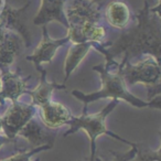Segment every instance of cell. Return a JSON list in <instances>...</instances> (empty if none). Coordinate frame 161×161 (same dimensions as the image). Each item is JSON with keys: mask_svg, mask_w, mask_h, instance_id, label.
Wrapping results in <instances>:
<instances>
[{"mask_svg": "<svg viewBox=\"0 0 161 161\" xmlns=\"http://www.w3.org/2000/svg\"><path fill=\"white\" fill-rule=\"evenodd\" d=\"M10 143H14V145H18L19 143V139L17 138V140H11L8 137H6V135L3 134V125H1V116H0V150L3 149V146L6 145H10Z\"/></svg>", "mask_w": 161, "mask_h": 161, "instance_id": "20", "label": "cell"}, {"mask_svg": "<svg viewBox=\"0 0 161 161\" xmlns=\"http://www.w3.org/2000/svg\"><path fill=\"white\" fill-rule=\"evenodd\" d=\"M3 0H0V11L3 9Z\"/></svg>", "mask_w": 161, "mask_h": 161, "instance_id": "22", "label": "cell"}, {"mask_svg": "<svg viewBox=\"0 0 161 161\" xmlns=\"http://www.w3.org/2000/svg\"><path fill=\"white\" fill-rule=\"evenodd\" d=\"M39 112V108L30 102L18 101L11 102L8 105L5 114L1 116V125L6 137L11 140H17L20 130L34 118Z\"/></svg>", "mask_w": 161, "mask_h": 161, "instance_id": "5", "label": "cell"}, {"mask_svg": "<svg viewBox=\"0 0 161 161\" xmlns=\"http://www.w3.org/2000/svg\"><path fill=\"white\" fill-rule=\"evenodd\" d=\"M23 41L17 33L7 31L0 42V72L10 69L22 52Z\"/></svg>", "mask_w": 161, "mask_h": 161, "instance_id": "12", "label": "cell"}, {"mask_svg": "<svg viewBox=\"0 0 161 161\" xmlns=\"http://www.w3.org/2000/svg\"><path fill=\"white\" fill-rule=\"evenodd\" d=\"M93 42H84V43H72L69 47L66 58L64 62V73L65 78L64 82H66L69 78L71 74L76 69V67L80 64V62L85 58L91 49L93 47Z\"/></svg>", "mask_w": 161, "mask_h": 161, "instance_id": "17", "label": "cell"}, {"mask_svg": "<svg viewBox=\"0 0 161 161\" xmlns=\"http://www.w3.org/2000/svg\"><path fill=\"white\" fill-rule=\"evenodd\" d=\"M94 71L99 74L102 80V88L98 92L92 94H84L80 91H73L72 95L84 103V106H87L90 103L101 98H112L118 101H125L130 105L138 108L154 107L160 109V96H157L152 101L143 102L137 98L136 96L128 92L127 85L123 80V76L119 71V63L114 61V58H106L105 64L95 65Z\"/></svg>", "mask_w": 161, "mask_h": 161, "instance_id": "2", "label": "cell"}, {"mask_svg": "<svg viewBox=\"0 0 161 161\" xmlns=\"http://www.w3.org/2000/svg\"><path fill=\"white\" fill-rule=\"evenodd\" d=\"M39 115L43 125L49 129H60L62 126L67 125L73 116L64 104L52 99L39 107Z\"/></svg>", "mask_w": 161, "mask_h": 161, "instance_id": "11", "label": "cell"}, {"mask_svg": "<svg viewBox=\"0 0 161 161\" xmlns=\"http://www.w3.org/2000/svg\"><path fill=\"white\" fill-rule=\"evenodd\" d=\"M119 71L127 86L143 84L148 88V101L160 96L161 71L160 60L153 55L146 54L137 58L135 63H119Z\"/></svg>", "mask_w": 161, "mask_h": 161, "instance_id": "3", "label": "cell"}, {"mask_svg": "<svg viewBox=\"0 0 161 161\" xmlns=\"http://www.w3.org/2000/svg\"><path fill=\"white\" fill-rule=\"evenodd\" d=\"M137 148H138V143L136 146H132L131 149L127 152H124V153H119V152L112 151L113 159L110 161H130L131 159H134L137 156ZM78 161H105L101 158V157H96L94 158H84L80 159Z\"/></svg>", "mask_w": 161, "mask_h": 161, "instance_id": "19", "label": "cell"}, {"mask_svg": "<svg viewBox=\"0 0 161 161\" xmlns=\"http://www.w3.org/2000/svg\"><path fill=\"white\" fill-rule=\"evenodd\" d=\"M118 99H112L109 104L107 106H105L103 110H101L99 113H95V114H87V106H84L83 114L80 117L72 116L71 120L69 121L67 125L69 126V129L64 134V137H67L72 134L83 130L87 134L88 138L91 141V157L90 158H94L96 154V147H95V141L96 138L101 135H107L109 137H113L114 139L120 140L125 143H128L132 147L136 146L137 143L131 142L129 140L121 138L120 136L116 135L115 132L110 131L107 127H106V118L107 116L115 109L117 105L119 104Z\"/></svg>", "mask_w": 161, "mask_h": 161, "instance_id": "4", "label": "cell"}, {"mask_svg": "<svg viewBox=\"0 0 161 161\" xmlns=\"http://www.w3.org/2000/svg\"><path fill=\"white\" fill-rule=\"evenodd\" d=\"M0 76L3 80V87L0 91V105H6L7 101L10 103L18 101L29 91V82L32 75L23 76L19 67L0 72Z\"/></svg>", "mask_w": 161, "mask_h": 161, "instance_id": "8", "label": "cell"}, {"mask_svg": "<svg viewBox=\"0 0 161 161\" xmlns=\"http://www.w3.org/2000/svg\"><path fill=\"white\" fill-rule=\"evenodd\" d=\"M160 1L150 7L143 0V8L136 14L137 25L124 29L116 41L108 43H94L93 49L101 52L105 58H114L124 54L121 64L150 54L160 60L161 52V18L159 14Z\"/></svg>", "mask_w": 161, "mask_h": 161, "instance_id": "1", "label": "cell"}, {"mask_svg": "<svg viewBox=\"0 0 161 161\" xmlns=\"http://www.w3.org/2000/svg\"><path fill=\"white\" fill-rule=\"evenodd\" d=\"M65 1L66 0H41L40 10L33 19V23L36 25H45L51 21H58L67 28L64 16Z\"/></svg>", "mask_w": 161, "mask_h": 161, "instance_id": "14", "label": "cell"}, {"mask_svg": "<svg viewBox=\"0 0 161 161\" xmlns=\"http://www.w3.org/2000/svg\"><path fill=\"white\" fill-rule=\"evenodd\" d=\"M103 18L113 28L126 29L131 19L130 8L123 0H109L104 7Z\"/></svg>", "mask_w": 161, "mask_h": 161, "instance_id": "13", "label": "cell"}, {"mask_svg": "<svg viewBox=\"0 0 161 161\" xmlns=\"http://www.w3.org/2000/svg\"><path fill=\"white\" fill-rule=\"evenodd\" d=\"M71 43H102L106 36V28L102 23H87L76 29L67 30Z\"/></svg>", "mask_w": 161, "mask_h": 161, "instance_id": "15", "label": "cell"}, {"mask_svg": "<svg viewBox=\"0 0 161 161\" xmlns=\"http://www.w3.org/2000/svg\"><path fill=\"white\" fill-rule=\"evenodd\" d=\"M53 147L49 145H42L40 147L33 148V149H22V150H17L16 153H12L10 157L5 159H0V161H31V157H33L36 153H39L44 150L52 149ZM40 159H36L34 161H39Z\"/></svg>", "mask_w": 161, "mask_h": 161, "instance_id": "18", "label": "cell"}, {"mask_svg": "<svg viewBox=\"0 0 161 161\" xmlns=\"http://www.w3.org/2000/svg\"><path fill=\"white\" fill-rule=\"evenodd\" d=\"M31 1H28L20 8H14L9 5L3 7L0 11V23L6 31L17 33L23 41L25 49L32 45V34L28 25V10Z\"/></svg>", "mask_w": 161, "mask_h": 161, "instance_id": "7", "label": "cell"}, {"mask_svg": "<svg viewBox=\"0 0 161 161\" xmlns=\"http://www.w3.org/2000/svg\"><path fill=\"white\" fill-rule=\"evenodd\" d=\"M42 32L43 36L41 42L36 47L33 53L25 58L27 61L33 63L36 69L42 66L43 63H51L54 56H55L58 50L69 42V39L67 36L65 38L56 39V40L55 39H51L49 33H47V25H42Z\"/></svg>", "mask_w": 161, "mask_h": 161, "instance_id": "9", "label": "cell"}, {"mask_svg": "<svg viewBox=\"0 0 161 161\" xmlns=\"http://www.w3.org/2000/svg\"><path fill=\"white\" fill-rule=\"evenodd\" d=\"M103 9L91 0H66L64 5L66 29H76L87 23H101Z\"/></svg>", "mask_w": 161, "mask_h": 161, "instance_id": "6", "label": "cell"}, {"mask_svg": "<svg viewBox=\"0 0 161 161\" xmlns=\"http://www.w3.org/2000/svg\"><path fill=\"white\" fill-rule=\"evenodd\" d=\"M1 87H3V80H1V76H0V91H1Z\"/></svg>", "mask_w": 161, "mask_h": 161, "instance_id": "23", "label": "cell"}, {"mask_svg": "<svg viewBox=\"0 0 161 161\" xmlns=\"http://www.w3.org/2000/svg\"><path fill=\"white\" fill-rule=\"evenodd\" d=\"M91 1H93V3H95L96 5H98L99 7L104 8L105 7V5L109 1V0H91Z\"/></svg>", "mask_w": 161, "mask_h": 161, "instance_id": "21", "label": "cell"}, {"mask_svg": "<svg viewBox=\"0 0 161 161\" xmlns=\"http://www.w3.org/2000/svg\"><path fill=\"white\" fill-rule=\"evenodd\" d=\"M58 134V129L54 130H47V128L41 127L38 121L32 118L18 134L17 138L25 139L29 145V149L40 147L42 145H49L51 147L54 146V141Z\"/></svg>", "mask_w": 161, "mask_h": 161, "instance_id": "10", "label": "cell"}, {"mask_svg": "<svg viewBox=\"0 0 161 161\" xmlns=\"http://www.w3.org/2000/svg\"><path fill=\"white\" fill-rule=\"evenodd\" d=\"M39 72L41 73V80L40 83L36 87H34L32 91H28L27 94L31 97V103L36 105V107L44 105L49 101H51V96L53 91L55 90H65L66 86L64 84H58V83H50L47 80V71L42 66L36 67Z\"/></svg>", "mask_w": 161, "mask_h": 161, "instance_id": "16", "label": "cell"}]
</instances>
